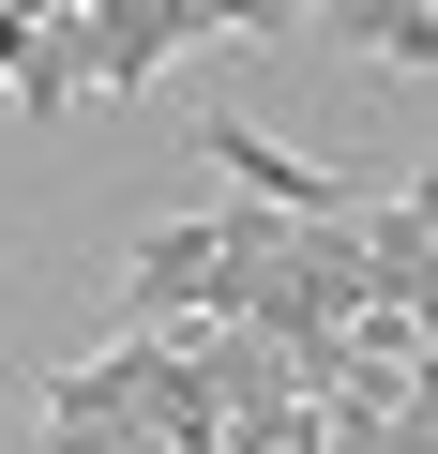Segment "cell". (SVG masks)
Here are the masks:
<instances>
[{"label":"cell","mask_w":438,"mask_h":454,"mask_svg":"<svg viewBox=\"0 0 438 454\" xmlns=\"http://www.w3.org/2000/svg\"><path fill=\"white\" fill-rule=\"evenodd\" d=\"M348 273L378 318H438V197H348Z\"/></svg>","instance_id":"cell-1"},{"label":"cell","mask_w":438,"mask_h":454,"mask_svg":"<svg viewBox=\"0 0 438 454\" xmlns=\"http://www.w3.org/2000/svg\"><path fill=\"white\" fill-rule=\"evenodd\" d=\"M318 31H348V46H378V61H438V0H363V16H318Z\"/></svg>","instance_id":"cell-2"},{"label":"cell","mask_w":438,"mask_h":454,"mask_svg":"<svg viewBox=\"0 0 438 454\" xmlns=\"http://www.w3.org/2000/svg\"><path fill=\"white\" fill-rule=\"evenodd\" d=\"M31 31H46V0H0V106H16V76H31Z\"/></svg>","instance_id":"cell-3"},{"label":"cell","mask_w":438,"mask_h":454,"mask_svg":"<svg viewBox=\"0 0 438 454\" xmlns=\"http://www.w3.org/2000/svg\"><path fill=\"white\" fill-rule=\"evenodd\" d=\"M46 454H151V439H136V424H106V439H46Z\"/></svg>","instance_id":"cell-4"}]
</instances>
